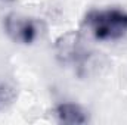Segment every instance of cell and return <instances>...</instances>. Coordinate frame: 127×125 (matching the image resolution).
I'll list each match as a JSON object with an SVG mask.
<instances>
[{"mask_svg": "<svg viewBox=\"0 0 127 125\" xmlns=\"http://www.w3.org/2000/svg\"><path fill=\"white\" fill-rule=\"evenodd\" d=\"M55 116L61 124L80 125L86 124L89 121V116L86 110L75 104V103H61L55 107Z\"/></svg>", "mask_w": 127, "mask_h": 125, "instance_id": "cell-4", "label": "cell"}, {"mask_svg": "<svg viewBox=\"0 0 127 125\" xmlns=\"http://www.w3.org/2000/svg\"><path fill=\"white\" fill-rule=\"evenodd\" d=\"M15 97H16L15 88L10 84H7V83L0 81V109L7 106V104H10Z\"/></svg>", "mask_w": 127, "mask_h": 125, "instance_id": "cell-5", "label": "cell"}, {"mask_svg": "<svg viewBox=\"0 0 127 125\" xmlns=\"http://www.w3.org/2000/svg\"><path fill=\"white\" fill-rule=\"evenodd\" d=\"M56 56L64 63H74L80 66L90 56V52L84 49L77 32H68L56 41Z\"/></svg>", "mask_w": 127, "mask_h": 125, "instance_id": "cell-3", "label": "cell"}, {"mask_svg": "<svg viewBox=\"0 0 127 125\" xmlns=\"http://www.w3.org/2000/svg\"><path fill=\"white\" fill-rule=\"evenodd\" d=\"M84 27L99 41L120 40L127 34V12L120 9L93 10L86 16Z\"/></svg>", "mask_w": 127, "mask_h": 125, "instance_id": "cell-1", "label": "cell"}, {"mask_svg": "<svg viewBox=\"0 0 127 125\" xmlns=\"http://www.w3.org/2000/svg\"><path fill=\"white\" fill-rule=\"evenodd\" d=\"M4 30L15 43L21 44H31L38 35L37 22L19 13H10L6 16Z\"/></svg>", "mask_w": 127, "mask_h": 125, "instance_id": "cell-2", "label": "cell"}]
</instances>
